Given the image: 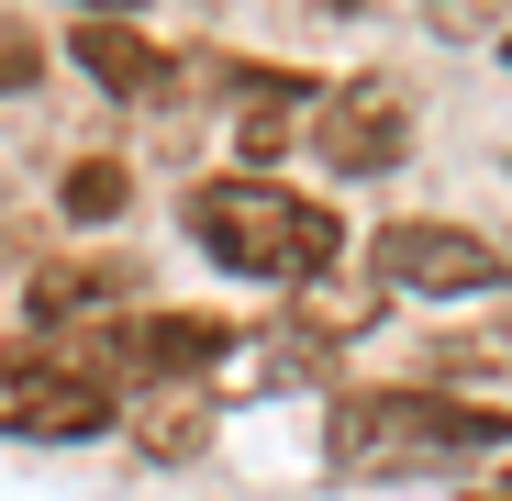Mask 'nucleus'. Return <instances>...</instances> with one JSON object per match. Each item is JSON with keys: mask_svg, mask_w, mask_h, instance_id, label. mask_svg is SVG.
Returning <instances> with one entry per match:
<instances>
[{"mask_svg": "<svg viewBox=\"0 0 512 501\" xmlns=\"http://www.w3.org/2000/svg\"><path fill=\"white\" fill-rule=\"evenodd\" d=\"M190 234L234 279H268V290L323 279L334 257H346V223H334L323 201H301V190H279V179H201L190 190Z\"/></svg>", "mask_w": 512, "mask_h": 501, "instance_id": "f257e3e1", "label": "nucleus"}, {"mask_svg": "<svg viewBox=\"0 0 512 501\" xmlns=\"http://www.w3.org/2000/svg\"><path fill=\"white\" fill-rule=\"evenodd\" d=\"M479 446H512V412L501 401L368 390V401L334 412V457H346V468H446V457H479Z\"/></svg>", "mask_w": 512, "mask_h": 501, "instance_id": "f03ea898", "label": "nucleus"}, {"mask_svg": "<svg viewBox=\"0 0 512 501\" xmlns=\"http://www.w3.org/2000/svg\"><path fill=\"white\" fill-rule=\"evenodd\" d=\"M112 412H123V390H112V368H101V357H45V346L0 357V435L78 446V435H101Z\"/></svg>", "mask_w": 512, "mask_h": 501, "instance_id": "7ed1b4c3", "label": "nucleus"}, {"mask_svg": "<svg viewBox=\"0 0 512 501\" xmlns=\"http://www.w3.org/2000/svg\"><path fill=\"white\" fill-rule=\"evenodd\" d=\"M501 279H512L501 245H479V234H457V223H390V234H379V290L479 301V290H501Z\"/></svg>", "mask_w": 512, "mask_h": 501, "instance_id": "20e7f679", "label": "nucleus"}, {"mask_svg": "<svg viewBox=\"0 0 512 501\" xmlns=\"http://www.w3.org/2000/svg\"><path fill=\"white\" fill-rule=\"evenodd\" d=\"M212 357H223V323H201V312H134L101 334L112 379H201Z\"/></svg>", "mask_w": 512, "mask_h": 501, "instance_id": "39448f33", "label": "nucleus"}, {"mask_svg": "<svg viewBox=\"0 0 512 501\" xmlns=\"http://www.w3.org/2000/svg\"><path fill=\"white\" fill-rule=\"evenodd\" d=\"M312 134H323V156L346 167V179H379V167H401V145H412V112H401V90H334Z\"/></svg>", "mask_w": 512, "mask_h": 501, "instance_id": "423d86ee", "label": "nucleus"}, {"mask_svg": "<svg viewBox=\"0 0 512 501\" xmlns=\"http://www.w3.org/2000/svg\"><path fill=\"white\" fill-rule=\"evenodd\" d=\"M67 45H78V67H90V78H101V90H112L123 112H145V101H167V90H179V67H167V56H156L134 23H78Z\"/></svg>", "mask_w": 512, "mask_h": 501, "instance_id": "0eeeda50", "label": "nucleus"}, {"mask_svg": "<svg viewBox=\"0 0 512 501\" xmlns=\"http://www.w3.org/2000/svg\"><path fill=\"white\" fill-rule=\"evenodd\" d=\"M67 212H78V223H112V212H123V167H112V156H78V167H67Z\"/></svg>", "mask_w": 512, "mask_h": 501, "instance_id": "6e6552de", "label": "nucleus"}, {"mask_svg": "<svg viewBox=\"0 0 512 501\" xmlns=\"http://www.w3.org/2000/svg\"><path fill=\"white\" fill-rule=\"evenodd\" d=\"M279 145H290V112H245V156H256V167H268Z\"/></svg>", "mask_w": 512, "mask_h": 501, "instance_id": "1a4fd4ad", "label": "nucleus"}, {"mask_svg": "<svg viewBox=\"0 0 512 501\" xmlns=\"http://www.w3.org/2000/svg\"><path fill=\"white\" fill-rule=\"evenodd\" d=\"M78 12H134V0H78Z\"/></svg>", "mask_w": 512, "mask_h": 501, "instance_id": "9d476101", "label": "nucleus"}, {"mask_svg": "<svg viewBox=\"0 0 512 501\" xmlns=\"http://www.w3.org/2000/svg\"><path fill=\"white\" fill-rule=\"evenodd\" d=\"M490 501H512V490H490Z\"/></svg>", "mask_w": 512, "mask_h": 501, "instance_id": "9b49d317", "label": "nucleus"}, {"mask_svg": "<svg viewBox=\"0 0 512 501\" xmlns=\"http://www.w3.org/2000/svg\"><path fill=\"white\" fill-rule=\"evenodd\" d=\"M501 56H512V45H501Z\"/></svg>", "mask_w": 512, "mask_h": 501, "instance_id": "f8f14e48", "label": "nucleus"}]
</instances>
